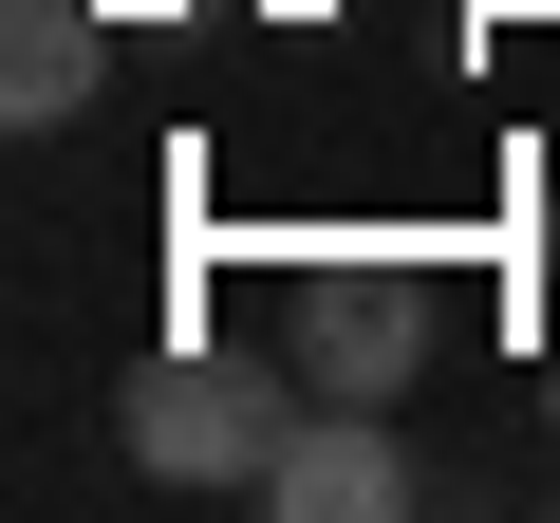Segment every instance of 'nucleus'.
<instances>
[{
	"instance_id": "nucleus-1",
	"label": "nucleus",
	"mask_w": 560,
	"mask_h": 523,
	"mask_svg": "<svg viewBox=\"0 0 560 523\" xmlns=\"http://www.w3.org/2000/svg\"><path fill=\"white\" fill-rule=\"evenodd\" d=\"M280 430H300V374L261 393V374L206 356V337H168V356L131 374V467H150V486H243V504H261Z\"/></svg>"
},
{
	"instance_id": "nucleus-2",
	"label": "nucleus",
	"mask_w": 560,
	"mask_h": 523,
	"mask_svg": "<svg viewBox=\"0 0 560 523\" xmlns=\"http://www.w3.org/2000/svg\"><path fill=\"white\" fill-rule=\"evenodd\" d=\"M280 374H300V393H355V411H393V393L430 374V281H411V262H318V281L280 300Z\"/></svg>"
},
{
	"instance_id": "nucleus-3",
	"label": "nucleus",
	"mask_w": 560,
	"mask_h": 523,
	"mask_svg": "<svg viewBox=\"0 0 560 523\" xmlns=\"http://www.w3.org/2000/svg\"><path fill=\"white\" fill-rule=\"evenodd\" d=\"M411 504V449H393V411H355V393H300V430H280V467H261V523H393Z\"/></svg>"
},
{
	"instance_id": "nucleus-4",
	"label": "nucleus",
	"mask_w": 560,
	"mask_h": 523,
	"mask_svg": "<svg viewBox=\"0 0 560 523\" xmlns=\"http://www.w3.org/2000/svg\"><path fill=\"white\" fill-rule=\"evenodd\" d=\"M113 94V20L94 0H0V131H75Z\"/></svg>"
},
{
	"instance_id": "nucleus-5",
	"label": "nucleus",
	"mask_w": 560,
	"mask_h": 523,
	"mask_svg": "<svg viewBox=\"0 0 560 523\" xmlns=\"http://www.w3.org/2000/svg\"><path fill=\"white\" fill-rule=\"evenodd\" d=\"M541 262H560V187H541Z\"/></svg>"
},
{
	"instance_id": "nucleus-6",
	"label": "nucleus",
	"mask_w": 560,
	"mask_h": 523,
	"mask_svg": "<svg viewBox=\"0 0 560 523\" xmlns=\"http://www.w3.org/2000/svg\"><path fill=\"white\" fill-rule=\"evenodd\" d=\"M541 411H560V356H541Z\"/></svg>"
}]
</instances>
